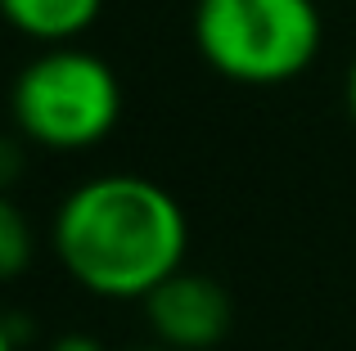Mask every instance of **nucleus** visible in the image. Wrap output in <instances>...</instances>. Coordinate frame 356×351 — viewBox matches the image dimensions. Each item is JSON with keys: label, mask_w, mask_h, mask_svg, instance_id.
I'll return each mask as SVG.
<instances>
[{"label": "nucleus", "mask_w": 356, "mask_h": 351, "mask_svg": "<svg viewBox=\"0 0 356 351\" xmlns=\"http://www.w3.org/2000/svg\"><path fill=\"white\" fill-rule=\"evenodd\" d=\"M185 212L145 176H95L63 198L54 252L81 289L99 298H140L185 271Z\"/></svg>", "instance_id": "obj_1"}, {"label": "nucleus", "mask_w": 356, "mask_h": 351, "mask_svg": "<svg viewBox=\"0 0 356 351\" xmlns=\"http://www.w3.org/2000/svg\"><path fill=\"white\" fill-rule=\"evenodd\" d=\"M194 41L221 77L275 86L316 59L321 9L316 0H199Z\"/></svg>", "instance_id": "obj_2"}, {"label": "nucleus", "mask_w": 356, "mask_h": 351, "mask_svg": "<svg viewBox=\"0 0 356 351\" xmlns=\"http://www.w3.org/2000/svg\"><path fill=\"white\" fill-rule=\"evenodd\" d=\"M122 86L104 59L86 50H50L14 81V117L45 149H86L118 126Z\"/></svg>", "instance_id": "obj_3"}, {"label": "nucleus", "mask_w": 356, "mask_h": 351, "mask_svg": "<svg viewBox=\"0 0 356 351\" xmlns=\"http://www.w3.org/2000/svg\"><path fill=\"white\" fill-rule=\"evenodd\" d=\"M149 325L167 351H208L230 334V293L217 280L176 271L145 298Z\"/></svg>", "instance_id": "obj_4"}, {"label": "nucleus", "mask_w": 356, "mask_h": 351, "mask_svg": "<svg viewBox=\"0 0 356 351\" xmlns=\"http://www.w3.org/2000/svg\"><path fill=\"white\" fill-rule=\"evenodd\" d=\"M104 0H0V14L36 41H68L95 23Z\"/></svg>", "instance_id": "obj_5"}, {"label": "nucleus", "mask_w": 356, "mask_h": 351, "mask_svg": "<svg viewBox=\"0 0 356 351\" xmlns=\"http://www.w3.org/2000/svg\"><path fill=\"white\" fill-rule=\"evenodd\" d=\"M32 266V225L14 203L0 194V280H14Z\"/></svg>", "instance_id": "obj_6"}, {"label": "nucleus", "mask_w": 356, "mask_h": 351, "mask_svg": "<svg viewBox=\"0 0 356 351\" xmlns=\"http://www.w3.org/2000/svg\"><path fill=\"white\" fill-rule=\"evenodd\" d=\"M50 351H108L99 338H90V334H63V338H54Z\"/></svg>", "instance_id": "obj_7"}, {"label": "nucleus", "mask_w": 356, "mask_h": 351, "mask_svg": "<svg viewBox=\"0 0 356 351\" xmlns=\"http://www.w3.org/2000/svg\"><path fill=\"white\" fill-rule=\"evenodd\" d=\"M14 347H18L14 329H9V320H0V351H14Z\"/></svg>", "instance_id": "obj_8"}, {"label": "nucleus", "mask_w": 356, "mask_h": 351, "mask_svg": "<svg viewBox=\"0 0 356 351\" xmlns=\"http://www.w3.org/2000/svg\"><path fill=\"white\" fill-rule=\"evenodd\" d=\"M348 113H352V122H356V63H352V72H348Z\"/></svg>", "instance_id": "obj_9"}, {"label": "nucleus", "mask_w": 356, "mask_h": 351, "mask_svg": "<svg viewBox=\"0 0 356 351\" xmlns=\"http://www.w3.org/2000/svg\"><path fill=\"white\" fill-rule=\"evenodd\" d=\"M136 351H167V347H136Z\"/></svg>", "instance_id": "obj_10"}]
</instances>
